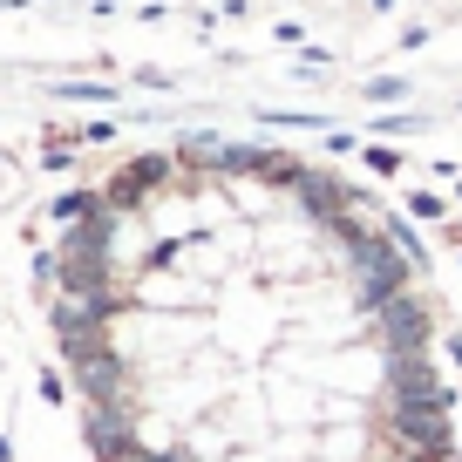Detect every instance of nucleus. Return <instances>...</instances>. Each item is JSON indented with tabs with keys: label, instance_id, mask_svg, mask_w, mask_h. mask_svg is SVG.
<instances>
[{
	"label": "nucleus",
	"instance_id": "1",
	"mask_svg": "<svg viewBox=\"0 0 462 462\" xmlns=\"http://www.w3.org/2000/svg\"><path fill=\"white\" fill-rule=\"evenodd\" d=\"M354 265H361V306H367V313L394 306V300L408 292V279H415V265H408L402 252L388 245V238H374V231L354 245Z\"/></svg>",
	"mask_w": 462,
	"mask_h": 462
},
{
	"label": "nucleus",
	"instance_id": "2",
	"mask_svg": "<svg viewBox=\"0 0 462 462\" xmlns=\"http://www.w3.org/2000/svg\"><path fill=\"white\" fill-rule=\"evenodd\" d=\"M374 333H381L388 354H429V306H421L415 292H402L394 306L374 313Z\"/></svg>",
	"mask_w": 462,
	"mask_h": 462
},
{
	"label": "nucleus",
	"instance_id": "3",
	"mask_svg": "<svg viewBox=\"0 0 462 462\" xmlns=\"http://www.w3.org/2000/svg\"><path fill=\"white\" fill-rule=\"evenodd\" d=\"M300 204L313 211V225H333V217H346L354 204H361V190L340 184L333 171H319V163H313V171H306V184H300Z\"/></svg>",
	"mask_w": 462,
	"mask_h": 462
},
{
	"label": "nucleus",
	"instance_id": "4",
	"mask_svg": "<svg viewBox=\"0 0 462 462\" xmlns=\"http://www.w3.org/2000/svg\"><path fill=\"white\" fill-rule=\"evenodd\" d=\"M381 225H388V245L402 252L408 265H429V245H421V238H415V225H402V217H381Z\"/></svg>",
	"mask_w": 462,
	"mask_h": 462
},
{
	"label": "nucleus",
	"instance_id": "5",
	"mask_svg": "<svg viewBox=\"0 0 462 462\" xmlns=\"http://www.w3.org/2000/svg\"><path fill=\"white\" fill-rule=\"evenodd\" d=\"M408 96H415L408 75H367V102H408Z\"/></svg>",
	"mask_w": 462,
	"mask_h": 462
},
{
	"label": "nucleus",
	"instance_id": "6",
	"mask_svg": "<svg viewBox=\"0 0 462 462\" xmlns=\"http://www.w3.org/2000/svg\"><path fill=\"white\" fill-rule=\"evenodd\" d=\"M429 116H415V109H402V116H367V130L374 136H415Z\"/></svg>",
	"mask_w": 462,
	"mask_h": 462
},
{
	"label": "nucleus",
	"instance_id": "7",
	"mask_svg": "<svg viewBox=\"0 0 462 462\" xmlns=\"http://www.w3.org/2000/svg\"><path fill=\"white\" fill-rule=\"evenodd\" d=\"M88 442H96L102 456H123V448H130V429H123V421H102V429H88Z\"/></svg>",
	"mask_w": 462,
	"mask_h": 462
},
{
	"label": "nucleus",
	"instance_id": "8",
	"mask_svg": "<svg viewBox=\"0 0 462 462\" xmlns=\"http://www.w3.org/2000/svg\"><path fill=\"white\" fill-rule=\"evenodd\" d=\"M361 163H367L374 177H394V171H402V150H388V143H367V150H361Z\"/></svg>",
	"mask_w": 462,
	"mask_h": 462
},
{
	"label": "nucleus",
	"instance_id": "9",
	"mask_svg": "<svg viewBox=\"0 0 462 462\" xmlns=\"http://www.w3.org/2000/svg\"><path fill=\"white\" fill-rule=\"evenodd\" d=\"M448 204L435 198V190H408V217H421V225H435V217H442Z\"/></svg>",
	"mask_w": 462,
	"mask_h": 462
},
{
	"label": "nucleus",
	"instance_id": "10",
	"mask_svg": "<svg viewBox=\"0 0 462 462\" xmlns=\"http://www.w3.org/2000/svg\"><path fill=\"white\" fill-rule=\"evenodd\" d=\"M61 96H75V102H109V88H102V82H75V88H61Z\"/></svg>",
	"mask_w": 462,
	"mask_h": 462
},
{
	"label": "nucleus",
	"instance_id": "11",
	"mask_svg": "<svg viewBox=\"0 0 462 462\" xmlns=\"http://www.w3.org/2000/svg\"><path fill=\"white\" fill-rule=\"evenodd\" d=\"M354 143H361V136H354V130H327V150H333V157H346V150H354Z\"/></svg>",
	"mask_w": 462,
	"mask_h": 462
},
{
	"label": "nucleus",
	"instance_id": "12",
	"mask_svg": "<svg viewBox=\"0 0 462 462\" xmlns=\"http://www.w3.org/2000/svg\"><path fill=\"white\" fill-rule=\"evenodd\" d=\"M448 361H456V367H462V333H448Z\"/></svg>",
	"mask_w": 462,
	"mask_h": 462
},
{
	"label": "nucleus",
	"instance_id": "13",
	"mask_svg": "<svg viewBox=\"0 0 462 462\" xmlns=\"http://www.w3.org/2000/svg\"><path fill=\"white\" fill-rule=\"evenodd\" d=\"M367 7H374V14H394V0H367Z\"/></svg>",
	"mask_w": 462,
	"mask_h": 462
},
{
	"label": "nucleus",
	"instance_id": "14",
	"mask_svg": "<svg viewBox=\"0 0 462 462\" xmlns=\"http://www.w3.org/2000/svg\"><path fill=\"white\" fill-rule=\"evenodd\" d=\"M402 462H429V456H402Z\"/></svg>",
	"mask_w": 462,
	"mask_h": 462
},
{
	"label": "nucleus",
	"instance_id": "15",
	"mask_svg": "<svg viewBox=\"0 0 462 462\" xmlns=\"http://www.w3.org/2000/svg\"><path fill=\"white\" fill-rule=\"evenodd\" d=\"M231 7H245V0H231Z\"/></svg>",
	"mask_w": 462,
	"mask_h": 462
},
{
	"label": "nucleus",
	"instance_id": "16",
	"mask_svg": "<svg viewBox=\"0 0 462 462\" xmlns=\"http://www.w3.org/2000/svg\"><path fill=\"white\" fill-rule=\"evenodd\" d=\"M456 198H462V184H456Z\"/></svg>",
	"mask_w": 462,
	"mask_h": 462
}]
</instances>
